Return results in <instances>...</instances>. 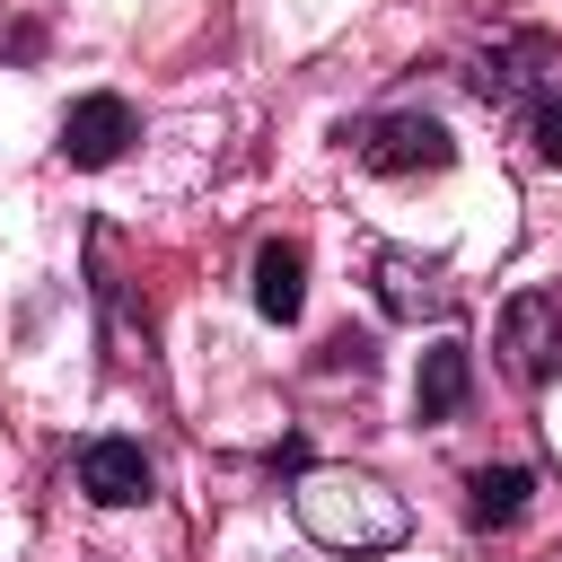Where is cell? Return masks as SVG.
Listing matches in <instances>:
<instances>
[{
  "label": "cell",
  "instance_id": "obj_1",
  "mask_svg": "<svg viewBox=\"0 0 562 562\" xmlns=\"http://www.w3.org/2000/svg\"><path fill=\"white\" fill-rule=\"evenodd\" d=\"M299 527L325 544V553H395L413 536V509L369 483V474H342V465H299V492H290Z\"/></svg>",
  "mask_w": 562,
  "mask_h": 562
},
{
  "label": "cell",
  "instance_id": "obj_2",
  "mask_svg": "<svg viewBox=\"0 0 562 562\" xmlns=\"http://www.w3.org/2000/svg\"><path fill=\"white\" fill-rule=\"evenodd\" d=\"M501 369L536 395L562 378V290H518L501 307Z\"/></svg>",
  "mask_w": 562,
  "mask_h": 562
},
{
  "label": "cell",
  "instance_id": "obj_3",
  "mask_svg": "<svg viewBox=\"0 0 562 562\" xmlns=\"http://www.w3.org/2000/svg\"><path fill=\"white\" fill-rule=\"evenodd\" d=\"M351 149H360V167H378V176H439V167L457 158V140H448L439 114H369V123L351 132Z\"/></svg>",
  "mask_w": 562,
  "mask_h": 562
},
{
  "label": "cell",
  "instance_id": "obj_4",
  "mask_svg": "<svg viewBox=\"0 0 562 562\" xmlns=\"http://www.w3.org/2000/svg\"><path fill=\"white\" fill-rule=\"evenodd\" d=\"M369 281H378V307H386V316H404V325H422V316H448V307H457V281H448V263H439V255L378 246Z\"/></svg>",
  "mask_w": 562,
  "mask_h": 562
},
{
  "label": "cell",
  "instance_id": "obj_5",
  "mask_svg": "<svg viewBox=\"0 0 562 562\" xmlns=\"http://www.w3.org/2000/svg\"><path fill=\"white\" fill-rule=\"evenodd\" d=\"M132 140H140V114H132V97H114V88H97V97H79V105L61 114V158H70V167H114Z\"/></svg>",
  "mask_w": 562,
  "mask_h": 562
},
{
  "label": "cell",
  "instance_id": "obj_6",
  "mask_svg": "<svg viewBox=\"0 0 562 562\" xmlns=\"http://www.w3.org/2000/svg\"><path fill=\"white\" fill-rule=\"evenodd\" d=\"M149 483H158V474H149V448H140V439H114V430H105V439L79 448V492H88L97 509H140Z\"/></svg>",
  "mask_w": 562,
  "mask_h": 562
},
{
  "label": "cell",
  "instance_id": "obj_7",
  "mask_svg": "<svg viewBox=\"0 0 562 562\" xmlns=\"http://www.w3.org/2000/svg\"><path fill=\"white\" fill-rule=\"evenodd\" d=\"M307 307V246L299 237H263L255 246V316L263 325H299Z\"/></svg>",
  "mask_w": 562,
  "mask_h": 562
},
{
  "label": "cell",
  "instance_id": "obj_8",
  "mask_svg": "<svg viewBox=\"0 0 562 562\" xmlns=\"http://www.w3.org/2000/svg\"><path fill=\"white\" fill-rule=\"evenodd\" d=\"M474 395V351L465 342H430L422 351V378H413V413L422 422H457Z\"/></svg>",
  "mask_w": 562,
  "mask_h": 562
},
{
  "label": "cell",
  "instance_id": "obj_9",
  "mask_svg": "<svg viewBox=\"0 0 562 562\" xmlns=\"http://www.w3.org/2000/svg\"><path fill=\"white\" fill-rule=\"evenodd\" d=\"M527 501H536V474H527V465H483V474H465V518H474V527H518Z\"/></svg>",
  "mask_w": 562,
  "mask_h": 562
},
{
  "label": "cell",
  "instance_id": "obj_10",
  "mask_svg": "<svg viewBox=\"0 0 562 562\" xmlns=\"http://www.w3.org/2000/svg\"><path fill=\"white\" fill-rule=\"evenodd\" d=\"M316 369H351V378H369V369H378V342H369V334H351V325H342V334H334V342H325V360H316Z\"/></svg>",
  "mask_w": 562,
  "mask_h": 562
},
{
  "label": "cell",
  "instance_id": "obj_11",
  "mask_svg": "<svg viewBox=\"0 0 562 562\" xmlns=\"http://www.w3.org/2000/svg\"><path fill=\"white\" fill-rule=\"evenodd\" d=\"M527 140H536V158H544V167H562V97H544V105L527 114Z\"/></svg>",
  "mask_w": 562,
  "mask_h": 562
}]
</instances>
